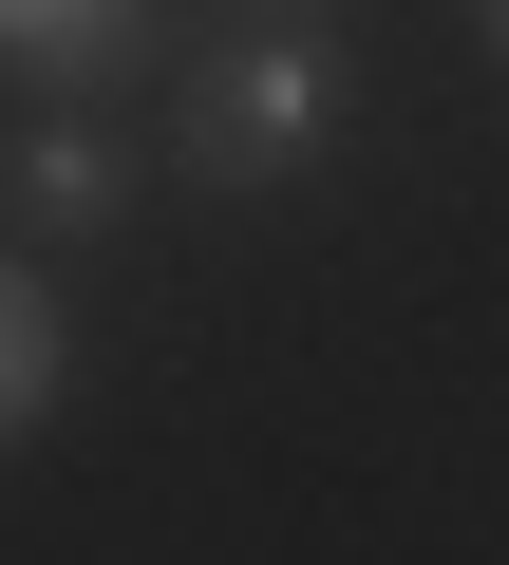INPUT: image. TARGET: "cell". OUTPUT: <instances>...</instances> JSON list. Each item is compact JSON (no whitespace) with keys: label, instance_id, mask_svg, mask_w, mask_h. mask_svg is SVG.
Wrapping results in <instances>:
<instances>
[{"label":"cell","instance_id":"7a4b0ae2","mask_svg":"<svg viewBox=\"0 0 509 565\" xmlns=\"http://www.w3.org/2000/svg\"><path fill=\"white\" fill-rule=\"evenodd\" d=\"M0 207H20L39 245H76V226L132 207V151H114L95 114H20V132H0Z\"/></svg>","mask_w":509,"mask_h":565},{"label":"cell","instance_id":"5b68a950","mask_svg":"<svg viewBox=\"0 0 509 565\" xmlns=\"http://www.w3.org/2000/svg\"><path fill=\"white\" fill-rule=\"evenodd\" d=\"M471 20H490V57H509V0H471Z\"/></svg>","mask_w":509,"mask_h":565},{"label":"cell","instance_id":"6da1fadb","mask_svg":"<svg viewBox=\"0 0 509 565\" xmlns=\"http://www.w3.org/2000/svg\"><path fill=\"white\" fill-rule=\"evenodd\" d=\"M340 132V57L284 20V39H226V57H189V95H170V151H189V189H284L303 151Z\"/></svg>","mask_w":509,"mask_h":565},{"label":"cell","instance_id":"3957f363","mask_svg":"<svg viewBox=\"0 0 509 565\" xmlns=\"http://www.w3.org/2000/svg\"><path fill=\"white\" fill-rule=\"evenodd\" d=\"M0 76H39V95L151 76V0H0Z\"/></svg>","mask_w":509,"mask_h":565},{"label":"cell","instance_id":"8992f818","mask_svg":"<svg viewBox=\"0 0 509 565\" xmlns=\"http://www.w3.org/2000/svg\"><path fill=\"white\" fill-rule=\"evenodd\" d=\"M284 20H303V0H284Z\"/></svg>","mask_w":509,"mask_h":565},{"label":"cell","instance_id":"277c9868","mask_svg":"<svg viewBox=\"0 0 509 565\" xmlns=\"http://www.w3.org/2000/svg\"><path fill=\"white\" fill-rule=\"evenodd\" d=\"M57 377H76V321H57V282L0 245V452H20L39 415H57Z\"/></svg>","mask_w":509,"mask_h":565}]
</instances>
